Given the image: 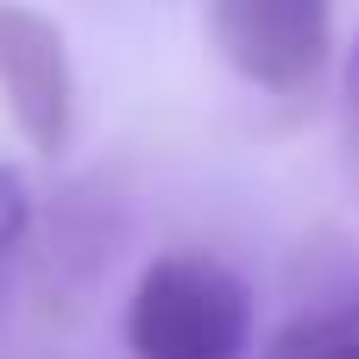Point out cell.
I'll return each instance as SVG.
<instances>
[{
	"label": "cell",
	"instance_id": "277c9868",
	"mask_svg": "<svg viewBox=\"0 0 359 359\" xmlns=\"http://www.w3.org/2000/svg\"><path fill=\"white\" fill-rule=\"evenodd\" d=\"M259 359H359V303L290 322Z\"/></svg>",
	"mask_w": 359,
	"mask_h": 359
},
{
	"label": "cell",
	"instance_id": "6da1fadb",
	"mask_svg": "<svg viewBox=\"0 0 359 359\" xmlns=\"http://www.w3.org/2000/svg\"><path fill=\"white\" fill-rule=\"evenodd\" d=\"M133 359H246L252 353V290L246 278L196 246L158 252L126 297Z\"/></svg>",
	"mask_w": 359,
	"mask_h": 359
},
{
	"label": "cell",
	"instance_id": "7a4b0ae2",
	"mask_svg": "<svg viewBox=\"0 0 359 359\" xmlns=\"http://www.w3.org/2000/svg\"><path fill=\"white\" fill-rule=\"evenodd\" d=\"M208 38L265 95H309L334 50V0H208Z\"/></svg>",
	"mask_w": 359,
	"mask_h": 359
},
{
	"label": "cell",
	"instance_id": "3957f363",
	"mask_svg": "<svg viewBox=\"0 0 359 359\" xmlns=\"http://www.w3.org/2000/svg\"><path fill=\"white\" fill-rule=\"evenodd\" d=\"M0 101L32 151L57 158L76 133V69L57 19L25 0H0Z\"/></svg>",
	"mask_w": 359,
	"mask_h": 359
},
{
	"label": "cell",
	"instance_id": "8992f818",
	"mask_svg": "<svg viewBox=\"0 0 359 359\" xmlns=\"http://www.w3.org/2000/svg\"><path fill=\"white\" fill-rule=\"evenodd\" d=\"M347 107H353V120H359V44H353V57H347Z\"/></svg>",
	"mask_w": 359,
	"mask_h": 359
},
{
	"label": "cell",
	"instance_id": "5b68a950",
	"mask_svg": "<svg viewBox=\"0 0 359 359\" xmlns=\"http://www.w3.org/2000/svg\"><path fill=\"white\" fill-rule=\"evenodd\" d=\"M25 227H32V189H25V177H19L13 164H0V271H6V259L19 252Z\"/></svg>",
	"mask_w": 359,
	"mask_h": 359
}]
</instances>
